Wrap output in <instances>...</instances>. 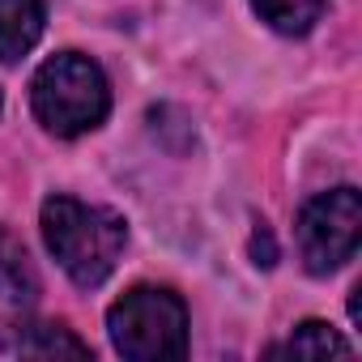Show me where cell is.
<instances>
[{
  "label": "cell",
  "mask_w": 362,
  "mask_h": 362,
  "mask_svg": "<svg viewBox=\"0 0 362 362\" xmlns=\"http://www.w3.org/2000/svg\"><path fill=\"white\" fill-rule=\"evenodd\" d=\"M43 239L60 269L81 290H94L115 273L119 252L128 243V222L77 197H52L43 205Z\"/></svg>",
  "instance_id": "obj_1"
},
{
  "label": "cell",
  "mask_w": 362,
  "mask_h": 362,
  "mask_svg": "<svg viewBox=\"0 0 362 362\" xmlns=\"http://www.w3.org/2000/svg\"><path fill=\"white\" fill-rule=\"evenodd\" d=\"M30 103L35 115L47 132L56 136H81L90 128H98L111 111V86L103 77V69L81 56V52H60L52 56L35 81H30Z\"/></svg>",
  "instance_id": "obj_2"
},
{
  "label": "cell",
  "mask_w": 362,
  "mask_h": 362,
  "mask_svg": "<svg viewBox=\"0 0 362 362\" xmlns=\"http://www.w3.org/2000/svg\"><path fill=\"white\" fill-rule=\"evenodd\" d=\"M111 345L132 362H158V358H184L188 354V307L179 294L158 286L128 290L111 315Z\"/></svg>",
  "instance_id": "obj_3"
},
{
  "label": "cell",
  "mask_w": 362,
  "mask_h": 362,
  "mask_svg": "<svg viewBox=\"0 0 362 362\" xmlns=\"http://www.w3.org/2000/svg\"><path fill=\"white\" fill-rule=\"evenodd\" d=\"M362 239V197L358 188H332L303 205L298 214V252L307 273L328 277L345 260H354Z\"/></svg>",
  "instance_id": "obj_4"
},
{
  "label": "cell",
  "mask_w": 362,
  "mask_h": 362,
  "mask_svg": "<svg viewBox=\"0 0 362 362\" xmlns=\"http://www.w3.org/2000/svg\"><path fill=\"white\" fill-rule=\"evenodd\" d=\"M35 303H39L35 264L9 230H0V349L22 341V332L30 328Z\"/></svg>",
  "instance_id": "obj_5"
},
{
  "label": "cell",
  "mask_w": 362,
  "mask_h": 362,
  "mask_svg": "<svg viewBox=\"0 0 362 362\" xmlns=\"http://www.w3.org/2000/svg\"><path fill=\"white\" fill-rule=\"evenodd\" d=\"M47 26V9L43 0H0V60L13 64L22 60Z\"/></svg>",
  "instance_id": "obj_6"
},
{
  "label": "cell",
  "mask_w": 362,
  "mask_h": 362,
  "mask_svg": "<svg viewBox=\"0 0 362 362\" xmlns=\"http://www.w3.org/2000/svg\"><path fill=\"white\" fill-rule=\"evenodd\" d=\"M18 349H22L26 358H90V345H86L73 328H64V324L26 328L22 341H18Z\"/></svg>",
  "instance_id": "obj_7"
},
{
  "label": "cell",
  "mask_w": 362,
  "mask_h": 362,
  "mask_svg": "<svg viewBox=\"0 0 362 362\" xmlns=\"http://www.w3.org/2000/svg\"><path fill=\"white\" fill-rule=\"evenodd\" d=\"M252 5L281 35H307L324 13V0H252Z\"/></svg>",
  "instance_id": "obj_8"
},
{
  "label": "cell",
  "mask_w": 362,
  "mask_h": 362,
  "mask_svg": "<svg viewBox=\"0 0 362 362\" xmlns=\"http://www.w3.org/2000/svg\"><path fill=\"white\" fill-rule=\"evenodd\" d=\"M273 354H294V358H328V354H337V358H345V354H349V341H341V337L332 332V324L307 320V324H298L294 337H290L286 345H277Z\"/></svg>",
  "instance_id": "obj_9"
},
{
  "label": "cell",
  "mask_w": 362,
  "mask_h": 362,
  "mask_svg": "<svg viewBox=\"0 0 362 362\" xmlns=\"http://www.w3.org/2000/svg\"><path fill=\"white\" fill-rule=\"evenodd\" d=\"M252 256H256L260 269H273V264H277V243H273V230H269L264 222H260L256 235H252Z\"/></svg>",
  "instance_id": "obj_10"
}]
</instances>
